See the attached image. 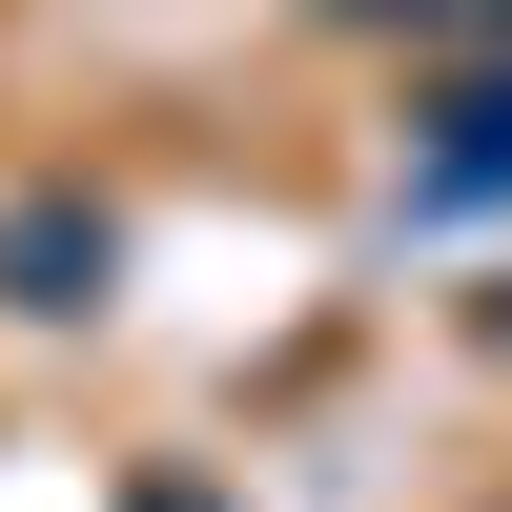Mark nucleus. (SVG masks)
<instances>
[{
  "instance_id": "1",
  "label": "nucleus",
  "mask_w": 512,
  "mask_h": 512,
  "mask_svg": "<svg viewBox=\"0 0 512 512\" xmlns=\"http://www.w3.org/2000/svg\"><path fill=\"white\" fill-rule=\"evenodd\" d=\"M103 267H123V226H103V205H0V308H41V328H62V308H103Z\"/></svg>"
},
{
  "instance_id": "2",
  "label": "nucleus",
  "mask_w": 512,
  "mask_h": 512,
  "mask_svg": "<svg viewBox=\"0 0 512 512\" xmlns=\"http://www.w3.org/2000/svg\"><path fill=\"white\" fill-rule=\"evenodd\" d=\"M410 205H512V82H472V103L431 123V164H410Z\"/></svg>"
}]
</instances>
